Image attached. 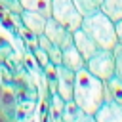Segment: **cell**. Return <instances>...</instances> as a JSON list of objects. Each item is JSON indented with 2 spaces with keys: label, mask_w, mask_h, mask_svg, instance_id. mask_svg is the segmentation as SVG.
Instances as JSON below:
<instances>
[{
  "label": "cell",
  "mask_w": 122,
  "mask_h": 122,
  "mask_svg": "<svg viewBox=\"0 0 122 122\" xmlns=\"http://www.w3.org/2000/svg\"><path fill=\"white\" fill-rule=\"evenodd\" d=\"M72 101L80 107V111L93 114L101 103L105 101V82L93 76L86 67L74 72V93Z\"/></svg>",
  "instance_id": "cell-1"
},
{
  "label": "cell",
  "mask_w": 122,
  "mask_h": 122,
  "mask_svg": "<svg viewBox=\"0 0 122 122\" xmlns=\"http://www.w3.org/2000/svg\"><path fill=\"white\" fill-rule=\"evenodd\" d=\"M82 29L95 40V44L103 50H112L116 44H118V38H116V30H114V21L105 15L101 10L90 13V15H84L82 19Z\"/></svg>",
  "instance_id": "cell-2"
},
{
  "label": "cell",
  "mask_w": 122,
  "mask_h": 122,
  "mask_svg": "<svg viewBox=\"0 0 122 122\" xmlns=\"http://www.w3.org/2000/svg\"><path fill=\"white\" fill-rule=\"evenodd\" d=\"M51 17L65 25L69 30H76L82 27L84 15L78 11L72 0H51Z\"/></svg>",
  "instance_id": "cell-3"
},
{
  "label": "cell",
  "mask_w": 122,
  "mask_h": 122,
  "mask_svg": "<svg viewBox=\"0 0 122 122\" xmlns=\"http://www.w3.org/2000/svg\"><path fill=\"white\" fill-rule=\"evenodd\" d=\"M86 69H88L93 76L101 78L103 82H105L107 78H111V76L114 74V55H112V50H103V48H99L92 57L86 59Z\"/></svg>",
  "instance_id": "cell-4"
},
{
  "label": "cell",
  "mask_w": 122,
  "mask_h": 122,
  "mask_svg": "<svg viewBox=\"0 0 122 122\" xmlns=\"http://www.w3.org/2000/svg\"><path fill=\"white\" fill-rule=\"evenodd\" d=\"M44 34L51 40V44L59 46L61 50L72 44V30H69L65 25H61L57 19H53L51 15L46 19V27H44Z\"/></svg>",
  "instance_id": "cell-5"
},
{
  "label": "cell",
  "mask_w": 122,
  "mask_h": 122,
  "mask_svg": "<svg viewBox=\"0 0 122 122\" xmlns=\"http://www.w3.org/2000/svg\"><path fill=\"white\" fill-rule=\"evenodd\" d=\"M55 92L63 101H71L74 93V71L65 65H55Z\"/></svg>",
  "instance_id": "cell-6"
},
{
  "label": "cell",
  "mask_w": 122,
  "mask_h": 122,
  "mask_svg": "<svg viewBox=\"0 0 122 122\" xmlns=\"http://www.w3.org/2000/svg\"><path fill=\"white\" fill-rule=\"evenodd\" d=\"M72 44H74V48L82 53V57L84 59H88V57H92L97 50H99V46L95 44V40L80 27V29H76V30H72Z\"/></svg>",
  "instance_id": "cell-7"
},
{
  "label": "cell",
  "mask_w": 122,
  "mask_h": 122,
  "mask_svg": "<svg viewBox=\"0 0 122 122\" xmlns=\"http://www.w3.org/2000/svg\"><path fill=\"white\" fill-rule=\"evenodd\" d=\"M93 116L97 122H122V105L112 99L103 101L101 107L93 112Z\"/></svg>",
  "instance_id": "cell-8"
},
{
  "label": "cell",
  "mask_w": 122,
  "mask_h": 122,
  "mask_svg": "<svg viewBox=\"0 0 122 122\" xmlns=\"http://www.w3.org/2000/svg\"><path fill=\"white\" fill-rule=\"evenodd\" d=\"M19 17H21V23H23V27L27 29V30H30L32 34H42L44 32V27H46V15H42V13H36V11H27V10H23L21 13H19Z\"/></svg>",
  "instance_id": "cell-9"
},
{
  "label": "cell",
  "mask_w": 122,
  "mask_h": 122,
  "mask_svg": "<svg viewBox=\"0 0 122 122\" xmlns=\"http://www.w3.org/2000/svg\"><path fill=\"white\" fill-rule=\"evenodd\" d=\"M61 65H65L67 69H71V71L76 72V71H80V69L86 67V59L74 48V44H71V46L63 48V61H61Z\"/></svg>",
  "instance_id": "cell-10"
},
{
  "label": "cell",
  "mask_w": 122,
  "mask_h": 122,
  "mask_svg": "<svg viewBox=\"0 0 122 122\" xmlns=\"http://www.w3.org/2000/svg\"><path fill=\"white\" fill-rule=\"evenodd\" d=\"M109 99L122 105V80L116 74H112L111 78L105 80V101H109Z\"/></svg>",
  "instance_id": "cell-11"
},
{
  "label": "cell",
  "mask_w": 122,
  "mask_h": 122,
  "mask_svg": "<svg viewBox=\"0 0 122 122\" xmlns=\"http://www.w3.org/2000/svg\"><path fill=\"white\" fill-rule=\"evenodd\" d=\"M63 107H65V101L59 97V93L50 92V109H48L50 122H63Z\"/></svg>",
  "instance_id": "cell-12"
},
{
  "label": "cell",
  "mask_w": 122,
  "mask_h": 122,
  "mask_svg": "<svg viewBox=\"0 0 122 122\" xmlns=\"http://www.w3.org/2000/svg\"><path fill=\"white\" fill-rule=\"evenodd\" d=\"M19 4L27 11H36L46 17L51 15V0H19Z\"/></svg>",
  "instance_id": "cell-13"
},
{
  "label": "cell",
  "mask_w": 122,
  "mask_h": 122,
  "mask_svg": "<svg viewBox=\"0 0 122 122\" xmlns=\"http://www.w3.org/2000/svg\"><path fill=\"white\" fill-rule=\"evenodd\" d=\"M101 11L109 15L112 21L122 19V0H103L101 2Z\"/></svg>",
  "instance_id": "cell-14"
},
{
  "label": "cell",
  "mask_w": 122,
  "mask_h": 122,
  "mask_svg": "<svg viewBox=\"0 0 122 122\" xmlns=\"http://www.w3.org/2000/svg\"><path fill=\"white\" fill-rule=\"evenodd\" d=\"M72 2L76 4L78 11L82 15H90V13L97 11V10H101V2L103 0H72Z\"/></svg>",
  "instance_id": "cell-15"
},
{
  "label": "cell",
  "mask_w": 122,
  "mask_h": 122,
  "mask_svg": "<svg viewBox=\"0 0 122 122\" xmlns=\"http://www.w3.org/2000/svg\"><path fill=\"white\" fill-rule=\"evenodd\" d=\"M78 114H80V107L72 99L71 101H65V107H63V122H74Z\"/></svg>",
  "instance_id": "cell-16"
},
{
  "label": "cell",
  "mask_w": 122,
  "mask_h": 122,
  "mask_svg": "<svg viewBox=\"0 0 122 122\" xmlns=\"http://www.w3.org/2000/svg\"><path fill=\"white\" fill-rule=\"evenodd\" d=\"M15 107V93L11 90L2 88V97H0V111H10Z\"/></svg>",
  "instance_id": "cell-17"
},
{
  "label": "cell",
  "mask_w": 122,
  "mask_h": 122,
  "mask_svg": "<svg viewBox=\"0 0 122 122\" xmlns=\"http://www.w3.org/2000/svg\"><path fill=\"white\" fill-rule=\"evenodd\" d=\"M112 55H114V74L122 80V44L120 42L112 48Z\"/></svg>",
  "instance_id": "cell-18"
},
{
  "label": "cell",
  "mask_w": 122,
  "mask_h": 122,
  "mask_svg": "<svg viewBox=\"0 0 122 122\" xmlns=\"http://www.w3.org/2000/svg\"><path fill=\"white\" fill-rule=\"evenodd\" d=\"M46 53H48V57H50V63H53V65H61V61H63V50H61L59 46L51 44V46L46 50Z\"/></svg>",
  "instance_id": "cell-19"
},
{
  "label": "cell",
  "mask_w": 122,
  "mask_h": 122,
  "mask_svg": "<svg viewBox=\"0 0 122 122\" xmlns=\"http://www.w3.org/2000/svg\"><path fill=\"white\" fill-rule=\"evenodd\" d=\"M32 53H34V59L38 61V65H40V69H44L48 63H50V57H48V53H46V50H42V48H38V46H34L32 48Z\"/></svg>",
  "instance_id": "cell-20"
},
{
  "label": "cell",
  "mask_w": 122,
  "mask_h": 122,
  "mask_svg": "<svg viewBox=\"0 0 122 122\" xmlns=\"http://www.w3.org/2000/svg\"><path fill=\"white\" fill-rule=\"evenodd\" d=\"M74 122H97V120H95V116H93V114H88V112L80 111V114L76 116V120H74Z\"/></svg>",
  "instance_id": "cell-21"
},
{
  "label": "cell",
  "mask_w": 122,
  "mask_h": 122,
  "mask_svg": "<svg viewBox=\"0 0 122 122\" xmlns=\"http://www.w3.org/2000/svg\"><path fill=\"white\" fill-rule=\"evenodd\" d=\"M114 30H116V38H118V42L122 44V19L114 21Z\"/></svg>",
  "instance_id": "cell-22"
},
{
  "label": "cell",
  "mask_w": 122,
  "mask_h": 122,
  "mask_svg": "<svg viewBox=\"0 0 122 122\" xmlns=\"http://www.w3.org/2000/svg\"><path fill=\"white\" fill-rule=\"evenodd\" d=\"M0 122H11V120H10V118H8V116H6V114L0 111Z\"/></svg>",
  "instance_id": "cell-23"
},
{
  "label": "cell",
  "mask_w": 122,
  "mask_h": 122,
  "mask_svg": "<svg viewBox=\"0 0 122 122\" xmlns=\"http://www.w3.org/2000/svg\"><path fill=\"white\" fill-rule=\"evenodd\" d=\"M0 97H2V86H0Z\"/></svg>",
  "instance_id": "cell-24"
},
{
  "label": "cell",
  "mask_w": 122,
  "mask_h": 122,
  "mask_svg": "<svg viewBox=\"0 0 122 122\" xmlns=\"http://www.w3.org/2000/svg\"><path fill=\"white\" fill-rule=\"evenodd\" d=\"M0 86H2V84H0Z\"/></svg>",
  "instance_id": "cell-25"
}]
</instances>
